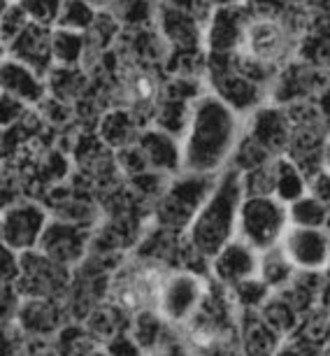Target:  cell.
<instances>
[{
	"instance_id": "9c48e42d",
	"label": "cell",
	"mask_w": 330,
	"mask_h": 356,
	"mask_svg": "<svg viewBox=\"0 0 330 356\" xmlns=\"http://www.w3.org/2000/svg\"><path fill=\"white\" fill-rule=\"evenodd\" d=\"M51 217L53 214L40 200L19 198L15 203L3 207L0 240H3V245L12 247L17 252L38 250Z\"/></svg>"
},
{
	"instance_id": "ffe728a7",
	"label": "cell",
	"mask_w": 330,
	"mask_h": 356,
	"mask_svg": "<svg viewBox=\"0 0 330 356\" xmlns=\"http://www.w3.org/2000/svg\"><path fill=\"white\" fill-rule=\"evenodd\" d=\"M3 54L31 65L40 75L47 77L56 65L53 61V29L31 22L10 44L3 47Z\"/></svg>"
},
{
	"instance_id": "b9f144b4",
	"label": "cell",
	"mask_w": 330,
	"mask_h": 356,
	"mask_svg": "<svg viewBox=\"0 0 330 356\" xmlns=\"http://www.w3.org/2000/svg\"><path fill=\"white\" fill-rule=\"evenodd\" d=\"M314 107H316V114H319V122H321V126H323V129H326V133L330 136V84H328L323 91L316 93V98H314Z\"/></svg>"
},
{
	"instance_id": "ab89813d",
	"label": "cell",
	"mask_w": 330,
	"mask_h": 356,
	"mask_svg": "<svg viewBox=\"0 0 330 356\" xmlns=\"http://www.w3.org/2000/svg\"><path fill=\"white\" fill-rule=\"evenodd\" d=\"M22 273V252L3 245V284H17Z\"/></svg>"
},
{
	"instance_id": "cb8c5ba5",
	"label": "cell",
	"mask_w": 330,
	"mask_h": 356,
	"mask_svg": "<svg viewBox=\"0 0 330 356\" xmlns=\"http://www.w3.org/2000/svg\"><path fill=\"white\" fill-rule=\"evenodd\" d=\"M295 58L314 65V68L330 70V15L309 19L307 29L298 38Z\"/></svg>"
},
{
	"instance_id": "d4e9b609",
	"label": "cell",
	"mask_w": 330,
	"mask_h": 356,
	"mask_svg": "<svg viewBox=\"0 0 330 356\" xmlns=\"http://www.w3.org/2000/svg\"><path fill=\"white\" fill-rule=\"evenodd\" d=\"M312 189V179L302 172V168L281 154L272 163V196L279 198L281 203L291 205L293 200L302 198Z\"/></svg>"
},
{
	"instance_id": "ba28073f",
	"label": "cell",
	"mask_w": 330,
	"mask_h": 356,
	"mask_svg": "<svg viewBox=\"0 0 330 356\" xmlns=\"http://www.w3.org/2000/svg\"><path fill=\"white\" fill-rule=\"evenodd\" d=\"M72 268L47 257L42 250L22 252L17 289L24 298H68Z\"/></svg>"
},
{
	"instance_id": "74e56055",
	"label": "cell",
	"mask_w": 330,
	"mask_h": 356,
	"mask_svg": "<svg viewBox=\"0 0 330 356\" xmlns=\"http://www.w3.org/2000/svg\"><path fill=\"white\" fill-rule=\"evenodd\" d=\"M31 24L28 15L19 5V0H3V22H0V31H3V47L10 44L26 26Z\"/></svg>"
},
{
	"instance_id": "e0dca14e",
	"label": "cell",
	"mask_w": 330,
	"mask_h": 356,
	"mask_svg": "<svg viewBox=\"0 0 330 356\" xmlns=\"http://www.w3.org/2000/svg\"><path fill=\"white\" fill-rule=\"evenodd\" d=\"M156 31L160 33L167 51H207L205 49V22L188 12H181L158 0Z\"/></svg>"
},
{
	"instance_id": "9a60e30c",
	"label": "cell",
	"mask_w": 330,
	"mask_h": 356,
	"mask_svg": "<svg viewBox=\"0 0 330 356\" xmlns=\"http://www.w3.org/2000/svg\"><path fill=\"white\" fill-rule=\"evenodd\" d=\"M258 264L261 252L254 245H249L247 240L235 235L210 259V277L219 282L221 286L231 289L249 277H256Z\"/></svg>"
},
{
	"instance_id": "836d02e7",
	"label": "cell",
	"mask_w": 330,
	"mask_h": 356,
	"mask_svg": "<svg viewBox=\"0 0 330 356\" xmlns=\"http://www.w3.org/2000/svg\"><path fill=\"white\" fill-rule=\"evenodd\" d=\"M272 293L274 291L258 277V275L231 286V296H233V300H235V305H238L240 312L242 310H261Z\"/></svg>"
},
{
	"instance_id": "4fadbf2b",
	"label": "cell",
	"mask_w": 330,
	"mask_h": 356,
	"mask_svg": "<svg viewBox=\"0 0 330 356\" xmlns=\"http://www.w3.org/2000/svg\"><path fill=\"white\" fill-rule=\"evenodd\" d=\"M38 250H42L47 257H51L58 264L68 266L75 270L84 264L91 250V228L75 221L51 217L49 226L42 235V243Z\"/></svg>"
},
{
	"instance_id": "52a82bcc",
	"label": "cell",
	"mask_w": 330,
	"mask_h": 356,
	"mask_svg": "<svg viewBox=\"0 0 330 356\" xmlns=\"http://www.w3.org/2000/svg\"><path fill=\"white\" fill-rule=\"evenodd\" d=\"M210 275L188 270V268L167 270L156 303L160 317L170 326L184 328L203 307L205 296L210 291Z\"/></svg>"
},
{
	"instance_id": "1f68e13d",
	"label": "cell",
	"mask_w": 330,
	"mask_h": 356,
	"mask_svg": "<svg viewBox=\"0 0 330 356\" xmlns=\"http://www.w3.org/2000/svg\"><path fill=\"white\" fill-rule=\"evenodd\" d=\"M110 12L124 29H151L156 26L158 0H112Z\"/></svg>"
},
{
	"instance_id": "c3c4849f",
	"label": "cell",
	"mask_w": 330,
	"mask_h": 356,
	"mask_svg": "<svg viewBox=\"0 0 330 356\" xmlns=\"http://www.w3.org/2000/svg\"><path fill=\"white\" fill-rule=\"evenodd\" d=\"M326 228H328V235H330V224H328V226H326Z\"/></svg>"
},
{
	"instance_id": "4316f807",
	"label": "cell",
	"mask_w": 330,
	"mask_h": 356,
	"mask_svg": "<svg viewBox=\"0 0 330 356\" xmlns=\"http://www.w3.org/2000/svg\"><path fill=\"white\" fill-rule=\"evenodd\" d=\"M172 328L167 321L160 317V312L154 307V310H142L138 312L135 317H131V335L135 338V342L140 345L142 352H158L163 349L167 335H170Z\"/></svg>"
},
{
	"instance_id": "8d00e7d4",
	"label": "cell",
	"mask_w": 330,
	"mask_h": 356,
	"mask_svg": "<svg viewBox=\"0 0 330 356\" xmlns=\"http://www.w3.org/2000/svg\"><path fill=\"white\" fill-rule=\"evenodd\" d=\"M19 5L24 8V12L28 15L33 24L56 29L65 0H19Z\"/></svg>"
},
{
	"instance_id": "3957f363",
	"label": "cell",
	"mask_w": 330,
	"mask_h": 356,
	"mask_svg": "<svg viewBox=\"0 0 330 356\" xmlns=\"http://www.w3.org/2000/svg\"><path fill=\"white\" fill-rule=\"evenodd\" d=\"M217 175H200L181 170L167 179L163 193L154 203V224L167 233L184 235L210 196Z\"/></svg>"
},
{
	"instance_id": "d6986e66",
	"label": "cell",
	"mask_w": 330,
	"mask_h": 356,
	"mask_svg": "<svg viewBox=\"0 0 330 356\" xmlns=\"http://www.w3.org/2000/svg\"><path fill=\"white\" fill-rule=\"evenodd\" d=\"M135 145L142 152L149 170H156L165 177H174L184 170V149H181L179 136H172V133L149 124L140 133Z\"/></svg>"
},
{
	"instance_id": "bcb514c9",
	"label": "cell",
	"mask_w": 330,
	"mask_h": 356,
	"mask_svg": "<svg viewBox=\"0 0 330 356\" xmlns=\"http://www.w3.org/2000/svg\"><path fill=\"white\" fill-rule=\"evenodd\" d=\"M86 3H91L93 8H98V10H110L112 0H86Z\"/></svg>"
},
{
	"instance_id": "7c38bea8",
	"label": "cell",
	"mask_w": 330,
	"mask_h": 356,
	"mask_svg": "<svg viewBox=\"0 0 330 356\" xmlns=\"http://www.w3.org/2000/svg\"><path fill=\"white\" fill-rule=\"evenodd\" d=\"M328 84L330 70L314 68V65L300 61V58H293L284 68H279L270 89V100L284 107L302 103V100H314L316 93L326 89Z\"/></svg>"
},
{
	"instance_id": "f1b7e54d",
	"label": "cell",
	"mask_w": 330,
	"mask_h": 356,
	"mask_svg": "<svg viewBox=\"0 0 330 356\" xmlns=\"http://www.w3.org/2000/svg\"><path fill=\"white\" fill-rule=\"evenodd\" d=\"M298 275V268L293 266V261L288 259L281 245H274L270 250L261 252V264H258V277L265 282L272 291H284L291 284L293 277Z\"/></svg>"
},
{
	"instance_id": "d6a6232c",
	"label": "cell",
	"mask_w": 330,
	"mask_h": 356,
	"mask_svg": "<svg viewBox=\"0 0 330 356\" xmlns=\"http://www.w3.org/2000/svg\"><path fill=\"white\" fill-rule=\"evenodd\" d=\"M288 217H291V226L326 228L330 224V205L309 191L288 205Z\"/></svg>"
},
{
	"instance_id": "f35d334b",
	"label": "cell",
	"mask_w": 330,
	"mask_h": 356,
	"mask_svg": "<svg viewBox=\"0 0 330 356\" xmlns=\"http://www.w3.org/2000/svg\"><path fill=\"white\" fill-rule=\"evenodd\" d=\"M31 110H33V107L22 103V100H17L15 96H10V93H3V129H8V126H12V124L22 122V119Z\"/></svg>"
},
{
	"instance_id": "8fae6325",
	"label": "cell",
	"mask_w": 330,
	"mask_h": 356,
	"mask_svg": "<svg viewBox=\"0 0 330 356\" xmlns=\"http://www.w3.org/2000/svg\"><path fill=\"white\" fill-rule=\"evenodd\" d=\"M251 19L254 12L249 8V3L212 10L210 19L205 22L207 54H240L242 47H245Z\"/></svg>"
},
{
	"instance_id": "8992f818",
	"label": "cell",
	"mask_w": 330,
	"mask_h": 356,
	"mask_svg": "<svg viewBox=\"0 0 330 356\" xmlns=\"http://www.w3.org/2000/svg\"><path fill=\"white\" fill-rule=\"evenodd\" d=\"M288 228H291L288 205L274 198L272 193H249L242 198L238 214V238L247 240L258 252L281 245Z\"/></svg>"
},
{
	"instance_id": "7402d4cb",
	"label": "cell",
	"mask_w": 330,
	"mask_h": 356,
	"mask_svg": "<svg viewBox=\"0 0 330 356\" xmlns=\"http://www.w3.org/2000/svg\"><path fill=\"white\" fill-rule=\"evenodd\" d=\"M0 91L10 93L28 107L42 105V100L49 96L47 77L12 56H3L0 63Z\"/></svg>"
},
{
	"instance_id": "2e32d148",
	"label": "cell",
	"mask_w": 330,
	"mask_h": 356,
	"mask_svg": "<svg viewBox=\"0 0 330 356\" xmlns=\"http://www.w3.org/2000/svg\"><path fill=\"white\" fill-rule=\"evenodd\" d=\"M291 117H288L286 107L267 100L258 110L251 112L245 119V133L251 140H256L263 149H267L272 156L286 154L288 140H291Z\"/></svg>"
},
{
	"instance_id": "30bf717a",
	"label": "cell",
	"mask_w": 330,
	"mask_h": 356,
	"mask_svg": "<svg viewBox=\"0 0 330 356\" xmlns=\"http://www.w3.org/2000/svg\"><path fill=\"white\" fill-rule=\"evenodd\" d=\"M295 47H298V33L284 19L254 17L242 51L277 68H284L295 58Z\"/></svg>"
},
{
	"instance_id": "7bdbcfd3",
	"label": "cell",
	"mask_w": 330,
	"mask_h": 356,
	"mask_svg": "<svg viewBox=\"0 0 330 356\" xmlns=\"http://www.w3.org/2000/svg\"><path fill=\"white\" fill-rule=\"evenodd\" d=\"M312 193H316L323 203L330 205V175L328 172H321L319 177L312 179V189H309Z\"/></svg>"
},
{
	"instance_id": "f6af8a7d",
	"label": "cell",
	"mask_w": 330,
	"mask_h": 356,
	"mask_svg": "<svg viewBox=\"0 0 330 356\" xmlns=\"http://www.w3.org/2000/svg\"><path fill=\"white\" fill-rule=\"evenodd\" d=\"M207 3H210L212 10H217V8H233V5H242V3H247V0H207Z\"/></svg>"
},
{
	"instance_id": "83f0119b",
	"label": "cell",
	"mask_w": 330,
	"mask_h": 356,
	"mask_svg": "<svg viewBox=\"0 0 330 356\" xmlns=\"http://www.w3.org/2000/svg\"><path fill=\"white\" fill-rule=\"evenodd\" d=\"M191 112H193V103L160 93L158 100L151 107V124L181 138L186 133L188 122H191Z\"/></svg>"
},
{
	"instance_id": "44dd1931",
	"label": "cell",
	"mask_w": 330,
	"mask_h": 356,
	"mask_svg": "<svg viewBox=\"0 0 330 356\" xmlns=\"http://www.w3.org/2000/svg\"><path fill=\"white\" fill-rule=\"evenodd\" d=\"M145 126H149V117H142V112L131 105H117L100 114L96 133L110 149L119 152L135 145Z\"/></svg>"
},
{
	"instance_id": "d590c367",
	"label": "cell",
	"mask_w": 330,
	"mask_h": 356,
	"mask_svg": "<svg viewBox=\"0 0 330 356\" xmlns=\"http://www.w3.org/2000/svg\"><path fill=\"white\" fill-rule=\"evenodd\" d=\"M274 159H277V156H272V154L267 149H263L256 140L249 138L247 133H242V138L238 143V149H235V154H233L231 165L238 168L240 172H251V170H256V168L267 165Z\"/></svg>"
},
{
	"instance_id": "5b68a950",
	"label": "cell",
	"mask_w": 330,
	"mask_h": 356,
	"mask_svg": "<svg viewBox=\"0 0 330 356\" xmlns=\"http://www.w3.org/2000/svg\"><path fill=\"white\" fill-rule=\"evenodd\" d=\"M238 54H207L205 79L207 89L224 100L228 107H233L240 117H249L270 100V91L249 79L235 63Z\"/></svg>"
},
{
	"instance_id": "7dc6e473",
	"label": "cell",
	"mask_w": 330,
	"mask_h": 356,
	"mask_svg": "<svg viewBox=\"0 0 330 356\" xmlns=\"http://www.w3.org/2000/svg\"><path fill=\"white\" fill-rule=\"evenodd\" d=\"M323 172L330 175V136H328V143H326V159H323Z\"/></svg>"
},
{
	"instance_id": "277c9868",
	"label": "cell",
	"mask_w": 330,
	"mask_h": 356,
	"mask_svg": "<svg viewBox=\"0 0 330 356\" xmlns=\"http://www.w3.org/2000/svg\"><path fill=\"white\" fill-rule=\"evenodd\" d=\"M165 275L167 268L160 266V261L131 259L112 275L105 296L107 303L124 312L126 317H135L142 310H154Z\"/></svg>"
},
{
	"instance_id": "484cf974",
	"label": "cell",
	"mask_w": 330,
	"mask_h": 356,
	"mask_svg": "<svg viewBox=\"0 0 330 356\" xmlns=\"http://www.w3.org/2000/svg\"><path fill=\"white\" fill-rule=\"evenodd\" d=\"M89 58H96L91 49V40L86 33L53 29V61L65 68H86Z\"/></svg>"
},
{
	"instance_id": "603a6c76",
	"label": "cell",
	"mask_w": 330,
	"mask_h": 356,
	"mask_svg": "<svg viewBox=\"0 0 330 356\" xmlns=\"http://www.w3.org/2000/svg\"><path fill=\"white\" fill-rule=\"evenodd\" d=\"M238 342L242 352L274 354L284 345V338L261 317L258 310H242L238 317Z\"/></svg>"
},
{
	"instance_id": "60d3db41",
	"label": "cell",
	"mask_w": 330,
	"mask_h": 356,
	"mask_svg": "<svg viewBox=\"0 0 330 356\" xmlns=\"http://www.w3.org/2000/svg\"><path fill=\"white\" fill-rule=\"evenodd\" d=\"M163 5H170V8H177L181 12H188V15L203 19V22H207L212 15V8L207 0H160Z\"/></svg>"
},
{
	"instance_id": "e575fe53",
	"label": "cell",
	"mask_w": 330,
	"mask_h": 356,
	"mask_svg": "<svg viewBox=\"0 0 330 356\" xmlns=\"http://www.w3.org/2000/svg\"><path fill=\"white\" fill-rule=\"evenodd\" d=\"M98 8H93L86 0H65L63 12L58 19V29H68V31H79V33H89L91 26L98 19Z\"/></svg>"
},
{
	"instance_id": "ee69618b",
	"label": "cell",
	"mask_w": 330,
	"mask_h": 356,
	"mask_svg": "<svg viewBox=\"0 0 330 356\" xmlns=\"http://www.w3.org/2000/svg\"><path fill=\"white\" fill-rule=\"evenodd\" d=\"M319 307L323 312L330 314V270L323 273V282H321V293H319Z\"/></svg>"
},
{
	"instance_id": "f546056e",
	"label": "cell",
	"mask_w": 330,
	"mask_h": 356,
	"mask_svg": "<svg viewBox=\"0 0 330 356\" xmlns=\"http://www.w3.org/2000/svg\"><path fill=\"white\" fill-rule=\"evenodd\" d=\"M47 86H49V96L72 105L77 98L84 96L86 89H89L86 68H65V65H53L51 72L47 75Z\"/></svg>"
},
{
	"instance_id": "5bb4252c",
	"label": "cell",
	"mask_w": 330,
	"mask_h": 356,
	"mask_svg": "<svg viewBox=\"0 0 330 356\" xmlns=\"http://www.w3.org/2000/svg\"><path fill=\"white\" fill-rule=\"evenodd\" d=\"M281 247L302 273L330 270V235L328 228L291 226L281 240Z\"/></svg>"
},
{
	"instance_id": "7a4b0ae2",
	"label": "cell",
	"mask_w": 330,
	"mask_h": 356,
	"mask_svg": "<svg viewBox=\"0 0 330 356\" xmlns=\"http://www.w3.org/2000/svg\"><path fill=\"white\" fill-rule=\"evenodd\" d=\"M242 198H245V184L242 172L235 165L217 175L210 196L205 198L203 207L195 214L184 240L191 250L210 261L228 240L238 235V214Z\"/></svg>"
},
{
	"instance_id": "4dcf8cb0",
	"label": "cell",
	"mask_w": 330,
	"mask_h": 356,
	"mask_svg": "<svg viewBox=\"0 0 330 356\" xmlns=\"http://www.w3.org/2000/svg\"><path fill=\"white\" fill-rule=\"evenodd\" d=\"M258 312H261V317L265 319L284 340L295 331V328H298V324L302 321L300 310L291 303V300H288V296L284 291H274Z\"/></svg>"
},
{
	"instance_id": "ac0fdd59",
	"label": "cell",
	"mask_w": 330,
	"mask_h": 356,
	"mask_svg": "<svg viewBox=\"0 0 330 356\" xmlns=\"http://www.w3.org/2000/svg\"><path fill=\"white\" fill-rule=\"evenodd\" d=\"M65 312L63 298H24L15 324L26 338L44 340L63 331Z\"/></svg>"
},
{
	"instance_id": "6da1fadb",
	"label": "cell",
	"mask_w": 330,
	"mask_h": 356,
	"mask_svg": "<svg viewBox=\"0 0 330 356\" xmlns=\"http://www.w3.org/2000/svg\"><path fill=\"white\" fill-rule=\"evenodd\" d=\"M245 133V117L207 89L193 103L191 122L181 136L184 170L219 175L226 170Z\"/></svg>"
}]
</instances>
